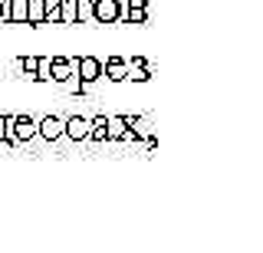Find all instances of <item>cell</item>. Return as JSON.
Instances as JSON below:
<instances>
[{
    "mask_svg": "<svg viewBox=\"0 0 263 253\" xmlns=\"http://www.w3.org/2000/svg\"><path fill=\"white\" fill-rule=\"evenodd\" d=\"M63 135L72 138V142L89 138V119H86V115H69V119H63Z\"/></svg>",
    "mask_w": 263,
    "mask_h": 253,
    "instance_id": "277c9868",
    "label": "cell"
},
{
    "mask_svg": "<svg viewBox=\"0 0 263 253\" xmlns=\"http://www.w3.org/2000/svg\"><path fill=\"white\" fill-rule=\"evenodd\" d=\"M33 79H36V83H53V79H49V56H36V69H33Z\"/></svg>",
    "mask_w": 263,
    "mask_h": 253,
    "instance_id": "7c38bea8",
    "label": "cell"
},
{
    "mask_svg": "<svg viewBox=\"0 0 263 253\" xmlns=\"http://www.w3.org/2000/svg\"><path fill=\"white\" fill-rule=\"evenodd\" d=\"M36 135L46 138V142H56V138H63V119H56V115L40 119V122H36Z\"/></svg>",
    "mask_w": 263,
    "mask_h": 253,
    "instance_id": "8992f818",
    "label": "cell"
},
{
    "mask_svg": "<svg viewBox=\"0 0 263 253\" xmlns=\"http://www.w3.org/2000/svg\"><path fill=\"white\" fill-rule=\"evenodd\" d=\"M128 132V115H105V142H119Z\"/></svg>",
    "mask_w": 263,
    "mask_h": 253,
    "instance_id": "52a82bcc",
    "label": "cell"
},
{
    "mask_svg": "<svg viewBox=\"0 0 263 253\" xmlns=\"http://www.w3.org/2000/svg\"><path fill=\"white\" fill-rule=\"evenodd\" d=\"M102 76L112 79V83H122V79H125V60H122V56H109V60L102 63Z\"/></svg>",
    "mask_w": 263,
    "mask_h": 253,
    "instance_id": "9c48e42d",
    "label": "cell"
},
{
    "mask_svg": "<svg viewBox=\"0 0 263 253\" xmlns=\"http://www.w3.org/2000/svg\"><path fill=\"white\" fill-rule=\"evenodd\" d=\"M49 79H53V83H69V79H76V72H72V60L49 56Z\"/></svg>",
    "mask_w": 263,
    "mask_h": 253,
    "instance_id": "5b68a950",
    "label": "cell"
},
{
    "mask_svg": "<svg viewBox=\"0 0 263 253\" xmlns=\"http://www.w3.org/2000/svg\"><path fill=\"white\" fill-rule=\"evenodd\" d=\"M27 23H33V27L43 23V0H27Z\"/></svg>",
    "mask_w": 263,
    "mask_h": 253,
    "instance_id": "8fae6325",
    "label": "cell"
},
{
    "mask_svg": "<svg viewBox=\"0 0 263 253\" xmlns=\"http://www.w3.org/2000/svg\"><path fill=\"white\" fill-rule=\"evenodd\" d=\"M89 138H96V142H105V115L89 119Z\"/></svg>",
    "mask_w": 263,
    "mask_h": 253,
    "instance_id": "5bb4252c",
    "label": "cell"
},
{
    "mask_svg": "<svg viewBox=\"0 0 263 253\" xmlns=\"http://www.w3.org/2000/svg\"><path fill=\"white\" fill-rule=\"evenodd\" d=\"M7 23H27V0H7Z\"/></svg>",
    "mask_w": 263,
    "mask_h": 253,
    "instance_id": "30bf717a",
    "label": "cell"
},
{
    "mask_svg": "<svg viewBox=\"0 0 263 253\" xmlns=\"http://www.w3.org/2000/svg\"><path fill=\"white\" fill-rule=\"evenodd\" d=\"M92 17H96V23H119L122 4L119 0H92Z\"/></svg>",
    "mask_w": 263,
    "mask_h": 253,
    "instance_id": "3957f363",
    "label": "cell"
},
{
    "mask_svg": "<svg viewBox=\"0 0 263 253\" xmlns=\"http://www.w3.org/2000/svg\"><path fill=\"white\" fill-rule=\"evenodd\" d=\"M20 69L27 72V79H33V69H36V56H23V60H20Z\"/></svg>",
    "mask_w": 263,
    "mask_h": 253,
    "instance_id": "e0dca14e",
    "label": "cell"
},
{
    "mask_svg": "<svg viewBox=\"0 0 263 253\" xmlns=\"http://www.w3.org/2000/svg\"><path fill=\"white\" fill-rule=\"evenodd\" d=\"M0 142H7V119L0 115Z\"/></svg>",
    "mask_w": 263,
    "mask_h": 253,
    "instance_id": "ac0fdd59",
    "label": "cell"
},
{
    "mask_svg": "<svg viewBox=\"0 0 263 253\" xmlns=\"http://www.w3.org/2000/svg\"><path fill=\"white\" fill-rule=\"evenodd\" d=\"M76 20L96 23V17H92V0H76Z\"/></svg>",
    "mask_w": 263,
    "mask_h": 253,
    "instance_id": "2e32d148",
    "label": "cell"
},
{
    "mask_svg": "<svg viewBox=\"0 0 263 253\" xmlns=\"http://www.w3.org/2000/svg\"><path fill=\"white\" fill-rule=\"evenodd\" d=\"M122 20H128V23H145V20H148V0H125Z\"/></svg>",
    "mask_w": 263,
    "mask_h": 253,
    "instance_id": "ba28073f",
    "label": "cell"
},
{
    "mask_svg": "<svg viewBox=\"0 0 263 253\" xmlns=\"http://www.w3.org/2000/svg\"><path fill=\"white\" fill-rule=\"evenodd\" d=\"M7 119V142H30L36 138V122L27 115H4Z\"/></svg>",
    "mask_w": 263,
    "mask_h": 253,
    "instance_id": "6da1fadb",
    "label": "cell"
},
{
    "mask_svg": "<svg viewBox=\"0 0 263 253\" xmlns=\"http://www.w3.org/2000/svg\"><path fill=\"white\" fill-rule=\"evenodd\" d=\"M43 23H60V0H43Z\"/></svg>",
    "mask_w": 263,
    "mask_h": 253,
    "instance_id": "9a60e30c",
    "label": "cell"
},
{
    "mask_svg": "<svg viewBox=\"0 0 263 253\" xmlns=\"http://www.w3.org/2000/svg\"><path fill=\"white\" fill-rule=\"evenodd\" d=\"M60 23H79L76 20V0H60Z\"/></svg>",
    "mask_w": 263,
    "mask_h": 253,
    "instance_id": "4fadbf2b",
    "label": "cell"
},
{
    "mask_svg": "<svg viewBox=\"0 0 263 253\" xmlns=\"http://www.w3.org/2000/svg\"><path fill=\"white\" fill-rule=\"evenodd\" d=\"M72 72L82 86H92L96 79H102V60L99 56H79V60H72Z\"/></svg>",
    "mask_w": 263,
    "mask_h": 253,
    "instance_id": "7a4b0ae2",
    "label": "cell"
}]
</instances>
